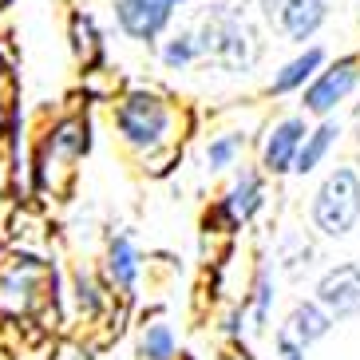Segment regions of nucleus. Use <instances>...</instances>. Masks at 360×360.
<instances>
[{
    "label": "nucleus",
    "mask_w": 360,
    "mask_h": 360,
    "mask_svg": "<svg viewBox=\"0 0 360 360\" xmlns=\"http://www.w3.org/2000/svg\"><path fill=\"white\" fill-rule=\"evenodd\" d=\"M328 328H333V317H328L325 309L317 301H301L293 305L281 328H277V356L281 360H305V352L325 337Z\"/></svg>",
    "instance_id": "obj_11"
},
{
    "label": "nucleus",
    "mask_w": 360,
    "mask_h": 360,
    "mask_svg": "<svg viewBox=\"0 0 360 360\" xmlns=\"http://www.w3.org/2000/svg\"><path fill=\"white\" fill-rule=\"evenodd\" d=\"M99 274L111 285L115 297H135L139 281H143V250L131 233H111L103 245V257H99Z\"/></svg>",
    "instance_id": "obj_12"
},
{
    "label": "nucleus",
    "mask_w": 360,
    "mask_h": 360,
    "mask_svg": "<svg viewBox=\"0 0 360 360\" xmlns=\"http://www.w3.org/2000/svg\"><path fill=\"white\" fill-rule=\"evenodd\" d=\"M257 8L265 24L289 44L313 40L328 20V0H257Z\"/></svg>",
    "instance_id": "obj_9"
},
{
    "label": "nucleus",
    "mask_w": 360,
    "mask_h": 360,
    "mask_svg": "<svg viewBox=\"0 0 360 360\" xmlns=\"http://www.w3.org/2000/svg\"><path fill=\"white\" fill-rule=\"evenodd\" d=\"M16 115H20V99L12 91V75L0 72V139H4V131H8V123Z\"/></svg>",
    "instance_id": "obj_22"
},
{
    "label": "nucleus",
    "mask_w": 360,
    "mask_h": 360,
    "mask_svg": "<svg viewBox=\"0 0 360 360\" xmlns=\"http://www.w3.org/2000/svg\"><path fill=\"white\" fill-rule=\"evenodd\" d=\"M159 60H162V68H167V72H191L194 64H202L194 28H179V32H170L167 40L159 44Z\"/></svg>",
    "instance_id": "obj_21"
},
{
    "label": "nucleus",
    "mask_w": 360,
    "mask_h": 360,
    "mask_svg": "<svg viewBox=\"0 0 360 360\" xmlns=\"http://www.w3.org/2000/svg\"><path fill=\"white\" fill-rule=\"evenodd\" d=\"M245 143H250V135L238 131V127L214 131V135L206 139V150H202L206 170H210V174H226V170H233L238 162H242V155H245Z\"/></svg>",
    "instance_id": "obj_19"
},
{
    "label": "nucleus",
    "mask_w": 360,
    "mask_h": 360,
    "mask_svg": "<svg viewBox=\"0 0 360 360\" xmlns=\"http://www.w3.org/2000/svg\"><path fill=\"white\" fill-rule=\"evenodd\" d=\"M68 40H72V52L84 68H96V64L107 60L103 32H99V24H96L91 12H84V8L72 12V20H68Z\"/></svg>",
    "instance_id": "obj_17"
},
{
    "label": "nucleus",
    "mask_w": 360,
    "mask_h": 360,
    "mask_svg": "<svg viewBox=\"0 0 360 360\" xmlns=\"http://www.w3.org/2000/svg\"><path fill=\"white\" fill-rule=\"evenodd\" d=\"M182 4H194V0H111V12H115L119 32L135 44H159L167 36L170 20Z\"/></svg>",
    "instance_id": "obj_8"
},
{
    "label": "nucleus",
    "mask_w": 360,
    "mask_h": 360,
    "mask_svg": "<svg viewBox=\"0 0 360 360\" xmlns=\"http://www.w3.org/2000/svg\"><path fill=\"white\" fill-rule=\"evenodd\" d=\"M12 4H16V0H0V16H4V12L12 8Z\"/></svg>",
    "instance_id": "obj_25"
},
{
    "label": "nucleus",
    "mask_w": 360,
    "mask_h": 360,
    "mask_svg": "<svg viewBox=\"0 0 360 360\" xmlns=\"http://www.w3.org/2000/svg\"><path fill=\"white\" fill-rule=\"evenodd\" d=\"M313 226L325 238H349L360 222V174L352 167L328 170L325 182L313 191Z\"/></svg>",
    "instance_id": "obj_5"
},
{
    "label": "nucleus",
    "mask_w": 360,
    "mask_h": 360,
    "mask_svg": "<svg viewBox=\"0 0 360 360\" xmlns=\"http://www.w3.org/2000/svg\"><path fill=\"white\" fill-rule=\"evenodd\" d=\"M360 87V52H349L333 60V64H321V72L301 87V111L313 119H325L333 115L345 99Z\"/></svg>",
    "instance_id": "obj_7"
},
{
    "label": "nucleus",
    "mask_w": 360,
    "mask_h": 360,
    "mask_svg": "<svg viewBox=\"0 0 360 360\" xmlns=\"http://www.w3.org/2000/svg\"><path fill=\"white\" fill-rule=\"evenodd\" d=\"M48 360H96V352L87 349L84 340H56L52 352H48Z\"/></svg>",
    "instance_id": "obj_23"
},
{
    "label": "nucleus",
    "mask_w": 360,
    "mask_h": 360,
    "mask_svg": "<svg viewBox=\"0 0 360 360\" xmlns=\"http://www.w3.org/2000/svg\"><path fill=\"white\" fill-rule=\"evenodd\" d=\"M91 150V119L84 111H64L36 135L28 155V194L64 198L75 182V167Z\"/></svg>",
    "instance_id": "obj_2"
},
{
    "label": "nucleus",
    "mask_w": 360,
    "mask_h": 360,
    "mask_svg": "<svg viewBox=\"0 0 360 360\" xmlns=\"http://www.w3.org/2000/svg\"><path fill=\"white\" fill-rule=\"evenodd\" d=\"M337 139H340V123L337 119H321L317 127H309L305 139H301V150H297V159H293V170L289 174H313V170L321 167V162L328 159V150L337 147Z\"/></svg>",
    "instance_id": "obj_16"
},
{
    "label": "nucleus",
    "mask_w": 360,
    "mask_h": 360,
    "mask_svg": "<svg viewBox=\"0 0 360 360\" xmlns=\"http://www.w3.org/2000/svg\"><path fill=\"white\" fill-rule=\"evenodd\" d=\"M317 305L328 317H345L360 309V265L345 262L337 269H328L317 281Z\"/></svg>",
    "instance_id": "obj_14"
},
{
    "label": "nucleus",
    "mask_w": 360,
    "mask_h": 360,
    "mask_svg": "<svg viewBox=\"0 0 360 360\" xmlns=\"http://www.w3.org/2000/svg\"><path fill=\"white\" fill-rule=\"evenodd\" d=\"M325 60H328L325 48H317V44H309V48H305V44H301V52H297L293 60H285V64L274 72V79H269V87H265V96H274V99L297 96V91H301V87L321 72Z\"/></svg>",
    "instance_id": "obj_15"
},
{
    "label": "nucleus",
    "mask_w": 360,
    "mask_h": 360,
    "mask_svg": "<svg viewBox=\"0 0 360 360\" xmlns=\"http://www.w3.org/2000/svg\"><path fill=\"white\" fill-rule=\"evenodd\" d=\"M309 131V115H281L274 119L262 135V147H257V170H262L265 179H281L293 170V159L297 150H301V139Z\"/></svg>",
    "instance_id": "obj_10"
},
{
    "label": "nucleus",
    "mask_w": 360,
    "mask_h": 360,
    "mask_svg": "<svg viewBox=\"0 0 360 360\" xmlns=\"http://www.w3.org/2000/svg\"><path fill=\"white\" fill-rule=\"evenodd\" d=\"M135 356L139 360H179V337L167 317H147L135 333Z\"/></svg>",
    "instance_id": "obj_18"
},
{
    "label": "nucleus",
    "mask_w": 360,
    "mask_h": 360,
    "mask_svg": "<svg viewBox=\"0 0 360 360\" xmlns=\"http://www.w3.org/2000/svg\"><path fill=\"white\" fill-rule=\"evenodd\" d=\"M274 301H277V281H274V265H269V257H262V265H257L254 274V285H250V297H245V317L254 321L250 328H257L262 333L265 325H269V313H274Z\"/></svg>",
    "instance_id": "obj_20"
},
{
    "label": "nucleus",
    "mask_w": 360,
    "mask_h": 360,
    "mask_svg": "<svg viewBox=\"0 0 360 360\" xmlns=\"http://www.w3.org/2000/svg\"><path fill=\"white\" fill-rule=\"evenodd\" d=\"M262 210H265V174L257 167H233L230 186L222 191V198L214 202L206 222H214L222 233H233L242 226H250Z\"/></svg>",
    "instance_id": "obj_6"
},
{
    "label": "nucleus",
    "mask_w": 360,
    "mask_h": 360,
    "mask_svg": "<svg viewBox=\"0 0 360 360\" xmlns=\"http://www.w3.org/2000/svg\"><path fill=\"white\" fill-rule=\"evenodd\" d=\"M111 127L115 139L135 155L150 174H167L170 162L182 155V135L191 119L167 91L147 84L123 87L111 99Z\"/></svg>",
    "instance_id": "obj_1"
},
{
    "label": "nucleus",
    "mask_w": 360,
    "mask_h": 360,
    "mask_svg": "<svg viewBox=\"0 0 360 360\" xmlns=\"http://www.w3.org/2000/svg\"><path fill=\"white\" fill-rule=\"evenodd\" d=\"M60 274L48 257L32 250H16L0 262V313L12 321H36L60 305Z\"/></svg>",
    "instance_id": "obj_3"
},
{
    "label": "nucleus",
    "mask_w": 360,
    "mask_h": 360,
    "mask_svg": "<svg viewBox=\"0 0 360 360\" xmlns=\"http://www.w3.org/2000/svg\"><path fill=\"white\" fill-rule=\"evenodd\" d=\"M8 206V170H4V159H0V214Z\"/></svg>",
    "instance_id": "obj_24"
},
{
    "label": "nucleus",
    "mask_w": 360,
    "mask_h": 360,
    "mask_svg": "<svg viewBox=\"0 0 360 360\" xmlns=\"http://www.w3.org/2000/svg\"><path fill=\"white\" fill-rule=\"evenodd\" d=\"M64 297L72 301V313L79 321H99L107 317V309H111V285L103 281L99 269H87V265H75L72 274H68V289Z\"/></svg>",
    "instance_id": "obj_13"
},
{
    "label": "nucleus",
    "mask_w": 360,
    "mask_h": 360,
    "mask_svg": "<svg viewBox=\"0 0 360 360\" xmlns=\"http://www.w3.org/2000/svg\"><path fill=\"white\" fill-rule=\"evenodd\" d=\"M198 36V52L206 64L222 68V72H250L262 56V40H257L254 24L245 20V12L238 4H218L202 16L194 28Z\"/></svg>",
    "instance_id": "obj_4"
}]
</instances>
